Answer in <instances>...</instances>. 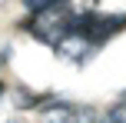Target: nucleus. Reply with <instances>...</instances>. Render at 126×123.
<instances>
[{
  "mask_svg": "<svg viewBox=\"0 0 126 123\" xmlns=\"http://www.w3.org/2000/svg\"><path fill=\"white\" fill-rule=\"evenodd\" d=\"M73 7V0H70ZM126 33V13H106L96 10V7H73V17H70L66 33L53 43V53L63 60V63H86L100 53V47H106L113 37Z\"/></svg>",
  "mask_w": 126,
  "mask_h": 123,
  "instance_id": "obj_1",
  "label": "nucleus"
},
{
  "mask_svg": "<svg viewBox=\"0 0 126 123\" xmlns=\"http://www.w3.org/2000/svg\"><path fill=\"white\" fill-rule=\"evenodd\" d=\"M43 123H103V113L86 103H43Z\"/></svg>",
  "mask_w": 126,
  "mask_h": 123,
  "instance_id": "obj_2",
  "label": "nucleus"
},
{
  "mask_svg": "<svg viewBox=\"0 0 126 123\" xmlns=\"http://www.w3.org/2000/svg\"><path fill=\"white\" fill-rule=\"evenodd\" d=\"M27 13H40V10H50V7H63L70 0H20Z\"/></svg>",
  "mask_w": 126,
  "mask_h": 123,
  "instance_id": "obj_3",
  "label": "nucleus"
},
{
  "mask_svg": "<svg viewBox=\"0 0 126 123\" xmlns=\"http://www.w3.org/2000/svg\"><path fill=\"white\" fill-rule=\"evenodd\" d=\"M103 123H126V100H120L116 106H110L103 113Z\"/></svg>",
  "mask_w": 126,
  "mask_h": 123,
  "instance_id": "obj_4",
  "label": "nucleus"
},
{
  "mask_svg": "<svg viewBox=\"0 0 126 123\" xmlns=\"http://www.w3.org/2000/svg\"><path fill=\"white\" fill-rule=\"evenodd\" d=\"M0 97H3V80H0Z\"/></svg>",
  "mask_w": 126,
  "mask_h": 123,
  "instance_id": "obj_5",
  "label": "nucleus"
},
{
  "mask_svg": "<svg viewBox=\"0 0 126 123\" xmlns=\"http://www.w3.org/2000/svg\"><path fill=\"white\" fill-rule=\"evenodd\" d=\"M0 3H3V0H0Z\"/></svg>",
  "mask_w": 126,
  "mask_h": 123,
  "instance_id": "obj_6",
  "label": "nucleus"
}]
</instances>
